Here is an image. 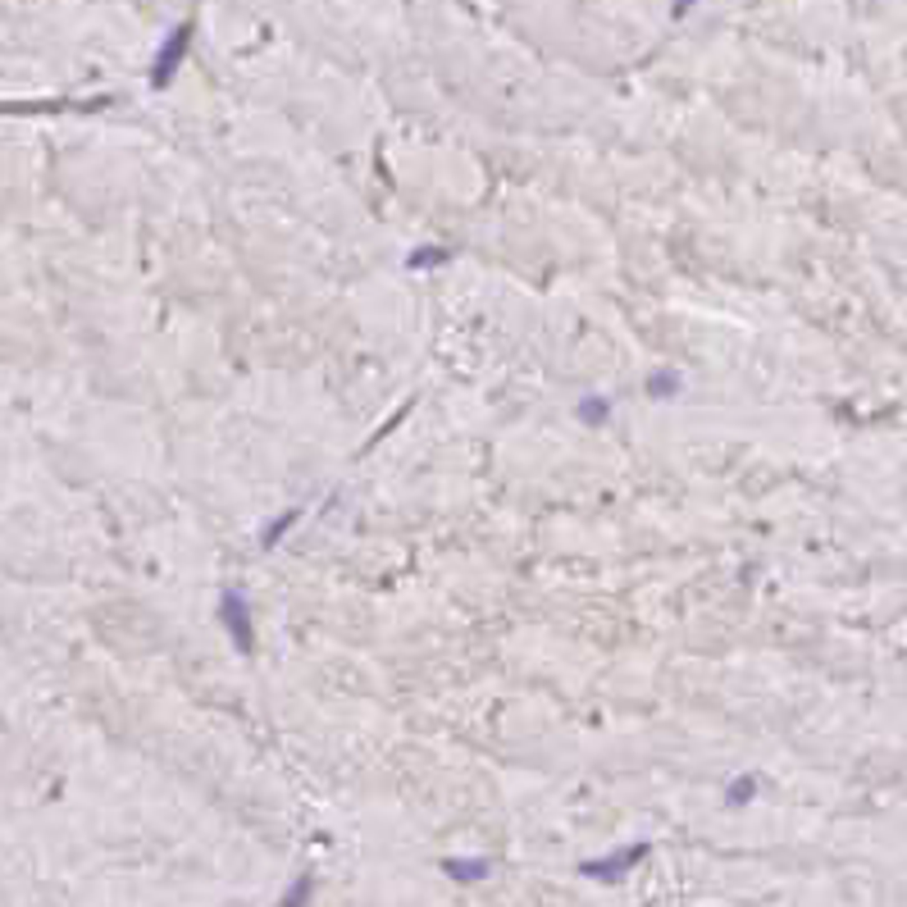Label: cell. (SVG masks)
Listing matches in <instances>:
<instances>
[{
  "label": "cell",
  "instance_id": "6da1fadb",
  "mask_svg": "<svg viewBox=\"0 0 907 907\" xmlns=\"http://www.w3.org/2000/svg\"><path fill=\"white\" fill-rule=\"evenodd\" d=\"M219 621H224V630H228L233 648H237L242 657H251V653H255V630H251V602H246V593H242L237 583H224V593H219Z\"/></svg>",
  "mask_w": 907,
  "mask_h": 907
},
{
  "label": "cell",
  "instance_id": "7a4b0ae2",
  "mask_svg": "<svg viewBox=\"0 0 907 907\" xmlns=\"http://www.w3.org/2000/svg\"><path fill=\"white\" fill-rule=\"evenodd\" d=\"M653 852V843L648 839H639V843H630V848H616V852H607V857H593V862H579V871L588 875V880H602V884H616V880H625L643 857Z\"/></svg>",
  "mask_w": 907,
  "mask_h": 907
},
{
  "label": "cell",
  "instance_id": "3957f363",
  "mask_svg": "<svg viewBox=\"0 0 907 907\" xmlns=\"http://www.w3.org/2000/svg\"><path fill=\"white\" fill-rule=\"evenodd\" d=\"M187 46H192V19L187 24H178L169 37H164V46H160V55L151 60V87H169L174 78H178V69H183V60H187Z\"/></svg>",
  "mask_w": 907,
  "mask_h": 907
},
{
  "label": "cell",
  "instance_id": "277c9868",
  "mask_svg": "<svg viewBox=\"0 0 907 907\" xmlns=\"http://www.w3.org/2000/svg\"><path fill=\"white\" fill-rule=\"evenodd\" d=\"M443 875H452L456 884H479L488 875V862L483 857H447L443 862Z\"/></svg>",
  "mask_w": 907,
  "mask_h": 907
},
{
  "label": "cell",
  "instance_id": "5b68a950",
  "mask_svg": "<svg viewBox=\"0 0 907 907\" xmlns=\"http://www.w3.org/2000/svg\"><path fill=\"white\" fill-rule=\"evenodd\" d=\"M579 420L583 424H607L612 420V402L607 397H583L579 402Z\"/></svg>",
  "mask_w": 907,
  "mask_h": 907
},
{
  "label": "cell",
  "instance_id": "8992f818",
  "mask_svg": "<svg viewBox=\"0 0 907 907\" xmlns=\"http://www.w3.org/2000/svg\"><path fill=\"white\" fill-rule=\"evenodd\" d=\"M753 798H757V775H739V780L725 789V802H730V807H748Z\"/></svg>",
  "mask_w": 907,
  "mask_h": 907
},
{
  "label": "cell",
  "instance_id": "52a82bcc",
  "mask_svg": "<svg viewBox=\"0 0 907 907\" xmlns=\"http://www.w3.org/2000/svg\"><path fill=\"white\" fill-rule=\"evenodd\" d=\"M296 520H301V511H283V515H278V520H274V524L260 533V547H278V538H283V533H287Z\"/></svg>",
  "mask_w": 907,
  "mask_h": 907
},
{
  "label": "cell",
  "instance_id": "ba28073f",
  "mask_svg": "<svg viewBox=\"0 0 907 907\" xmlns=\"http://www.w3.org/2000/svg\"><path fill=\"white\" fill-rule=\"evenodd\" d=\"M447 260V251L443 246H415L411 255H406V264L411 269H434V264H443Z\"/></svg>",
  "mask_w": 907,
  "mask_h": 907
},
{
  "label": "cell",
  "instance_id": "9c48e42d",
  "mask_svg": "<svg viewBox=\"0 0 907 907\" xmlns=\"http://www.w3.org/2000/svg\"><path fill=\"white\" fill-rule=\"evenodd\" d=\"M680 388H684L680 374H653V379H648V397H662V402H666V397H680Z\"/></svg>",
  "mask_w": 907,
  "mask_h": 907
},
{
  "label": "cell",
  "instance_id": "30bf717a",
  "mask_svg": "<svg viewBox=\"0 0 907 907\" xmlns=\"http://www.w3.org/2000/svg\"><path fill=\"white\" fill-rule=\"evenodd\" d=\"M693 5H698V0H675V19H684V15H689Z\"/></svg>",
  "mask_w": 907,
  "mask_h": 907
}]
</instances>
